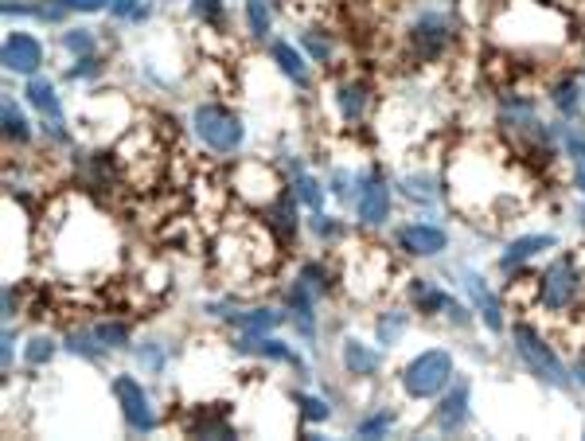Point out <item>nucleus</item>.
<instances>
[{
  "instance_id": "nucleus-1",
  "label": "nucleus",
  "mask_w": 585,
  "mask_h": 441,
  "mask_svg": "<svg viewBox=\"0 0 585 441\" xmlns=\"http://www.w3.org/2000/svg\"><path fill=\"white\" fill-rule=\"evenodd\" d=\"M500 40L507 43H527V47H546V43L566 40V20L543 4V0H515L507 12H500L496 24Z\"/></svg>"
},
{
  "instance_id": "nucleus-2",
  "label": "nucleus",
  "mask_w": 585,
  "mask_h": 441,
  "mask_svg": "<svg viewBox=\"0 0 585 441\" xmlns=\"http://www.w3.org/2000/svg\"><path fill=\"white\" fill-rule=\"evenodd\" d=\"M453 379V356L449 352H422L402 367V387L410 399H433Z\"/></svg>"
},
{
  "instance_id": "nucleus-3",
  "label": "nucleus",
  "mask_w": 585,
  "mask_h": 441,
  "mask_svg": "<svg viewBox=\"0 0 585 441\" xmlns=\"http://www.w3.org/2000/svg\"><path fill=\"white\" fill-rule=\"evenodd\" d=\"M582 285L585 274L578 270L574 258H558L539 281V305L550 313H570L578 301H582Z\"/></svg>"
},
{
  "instance_id": "nucleus-4",
  "label": "nucleus",
  "mask_w": 585,
  "mask_h": 441,
  "mask_svg": "<svg viewBox=\"0 0 585 441\" xmlns=\"http://www.w3.org/2000/svg\"><path fill=\"white\" fill-rule=\"evenodd\" d=\"M192 125L195 133H199V141L207 149H215V153H234L242 145V121L234 118L227 106H219V102L199 106L192 114Z\"/></svg>"
},
{
  "instance_id": "nucleus-5",
  "label": "nucleus",
  "mask_w": 585,
  "mask_h": 441,
  "mask_svg": "<svg viewBox=\"0 0 585 441\" xmlns=\"http://www.w3.org/2000/svg\"><path fill=\"white\" fill-rule=\"evenodd\" d=\"M515 348H519V356H523V363L539 375V379H546L550 387H566L570 383V375H566V367H562V360L550 352V344H546L543 336L531 328V324H515Z\"/></svg>"
},
{
  "instance_id": "nucleus-6",
  "label": "nucleus",
  "mask_w": 585,
  "mask_h": 441,
  "mask_svg": "<svg viewBox=\"0 0 585 441\" xmlns=\"http://www.w3.org/2000/svg\"><path fill=\"white\" fill-rule=\"evenodd\" d=\"M453 43V24L441 16V12H422L414 24H410V55L418 63H433L449 51Z\"/></svg>"
},
{
  "instance_id": "nucleus-7",
  "label": "nucleus",
  "mask_w": 585,
  "mask_h": 441,
  "mask_svg": "<svg viewBox=\"0 0 585 441\" xmlns=\"http://www.w3.org/2000/svg\"><path fill=\"white\" fill-rule=\"evenodd\" d=\"M277 176H273L266 164H238V172H234V192L242 196L246 203H254V207H270L277 203Z\"/></svg>"
},
{
  "instance_id": "nucleus-8",
  "label": "nucleus",
  "mask_w": 585,
  "mask_h": 441,
  "mask_svg": "<svg viewBox=\"0 0 585 441\" xmlns=\"http://www.w3.org/2000/svg\"><path fill=\"white\" fill-rule=\"evenodd\" d=\"M114 395H117V402H121V414H125V422H129L133 430H141V434L156 430V410L149 406V395L141 391V383H137V379H129V375H117V379H114Z\"/></svg>"
},
{
  "instance_id": "nucleus-9",
  "label": "nucleus",
  "mask_w": 585,
  "mask_h": 441,
  "mask_svg": "<svg viewBox=\"0 0 585 441\" xmlns=\"http://www.w3.org/2000/svg\"><path fill=\"white\" fill-rule=\"evenodd\" d=\"M39 63H43V43L36 36H24V32H12L4 40V67L12 75H36Z\"/></svg>"
},
{
  "instance_id": "nucleus-10",
  "label": "nucleus",
  "mask_w": 585,
  "mask_h": 441,
  "mask_svg": "<svg viewBox=\"0 0 585 441\" xmlns=\"http://www.w3.org/2000/svg\"><path fill=\"white\" fill-rule=\"evenodd\" d=\"M359 219L367 227H379L390 219V188L379 176H363V188H359Z\"/></svg>"
},
{
  "instance_id": "nucleus-11",
  "label": "nucleus",
  "mask_w": 585,
  "mask_h": 441,
  "mask_svg": "<svg viewBox=\"0 0 585 441\" xmlns=\"http://www.w3.org/2000/svg\"><path fill=\"white\" fill-rule=\"evenodd\" d=\"M398 242H402V250H410V254H418V258L441 254V250L449 246L445 231H441V227H429V223H414V227H402V231H398Z\"/></svg>"
},
{
  "instance_id": "nucleus-12",
  "label": "nucleus",
  "mask_w": 585,
  "mask_h": 441,
  "mask_svg": "<svg viewBox=\"0 0 585 441\" xmlns=\"http://www.w3.org/2000/svg\"><path fill=\"white\" fill-rule=\"evenodd\" d=\"M285 309H289L293 324H297L305 336H312V309H316V289H312L305 278H297L293 285H289V293H285Z\"/></svg>"
},
{
  "instance_id": "nucleus-13",
  "label": "nucleus",
  "mask_w": 585,
  "mask_h": 441,
  "mask_svg": "<svg viewBox=\"0 0 585 441\" xmlns=\"http://www.w3.org/2000/svg\"><path fill=\"white\" fill-rule=\"evenodd\" d=\"M468 418V387L465 383H457L445 399H441V406H437V426L445 430V434H453V430H461Z\"/></svg>"
},
{
  "instance_id": "nucleus-14",
  "label": "nucleus",
  "mask_w": 585,
  "mask_h": 441,
  "mask_svg": "<svg viewBox=\"0 0 585 441\" xmlns=\"http://www.w3.org/2000/svg\"><path fill=\"white\" fill-rule=\"evenodd\" d=\"M550 246H554V239H550V235H527V239H515L504 250V254H500V266H504V270H519L523 262L539 258V254H543V250H550Z\"/></svg>"
},
{
  "instance_id": "nucleus-15",
  "label": "nucleus",
  "mask_w": 585,
  "mask_h": 441,
  "mask_svg": "<svg viewBox=\"0 0 585 441\" xmlns=\"http://www.w3.org/2000/svg\"><path fill=\"white\" fill-rule=\"evenodd\" d=\"M410 297L418 301L422 313H441V309H445L453 321H461V309H457L441 289H433V285H426V281H414V285H410Z\"/></svg>"
},
{
  "instance_id": "nucleus-16",
  "label": "nucleus",
  "mask_w": 585,
  "mask_h": 441,
  "mask_svg": "<svg viewBox=\"0 0 585 441\" xmlns=\"http://www.w3.org/2000/svg\"><path fill=\"white\" fill-rule=\"evenodd\" d=\"M273 63H277V71H281L289 82L309 86V67H305V59L297 55V47H289V43H273Z\"/></svg>"
},
{
  "instance_id": "nucleus-17",
  "label": "nucleus",
  "mask_w": 585,
  "mask_h": 441,
  "mask_svg": "<svg viewBox=\"0 0 585 441\" xmlns=\"http://www.w3.org/2000/svg\"><path fill=\"white\" fill-rule=\"evenodd\" d=\"M344 367H348V375L371 379V375L379 371V352H371V348L359 344V340H348V344H344Z\"/></svg>"
},
{
  "instance_id": "nucleus-18",
  "label": "nucleus",
  "mask_w": 585,
  "mask_h": 441,
  "mask_svg": "<svg viewBox=\"0 0 585 441\" xmlns=\"http://www.w3.org/2000/svg\"><path fill=\"white\" fill-rule=\"evenodd\" d=\"M468 293H472V301H476V309H480L484 324H488L492 332H500V328H504V317H500V301H496V297L484 289V281L468 278Z\"/></svg>"
},
{
  "instance_id": "nucleus-19",
  "label": "nucleus",
  "mask_w": 585,
  "mask_h": 441,
  "mask_svg": "<svg viewBox=\"0 0 585 441\" xmlns=\"http://www.w3.org/2000/svg\"><path fill=\"white\" fill-rule=\"evenodd\" d=\"M336 106H340V114L348 121H359L363 118V110H367V86H363V82H344V86L336 90Z\"/></svg>"
},
{
  "instance_id": "nucleus-20",
  "label": "nucleus",
  "mask_w": 585,
  "mask_h": 441,
  "mask_svg": "<svg viewBox=\"0 0 585 441\" xmlns=\"http://www.w3.org/2000/svg\"><path fill=\"white\" fill-rule=\"evenodd\" d=\"M24 94H28V102L36 106V110L43 114V118H63V102L55 98V90H51L47 82L32 79V82H28V90H24Z\"/></svg>"
},
{
  "instance_id": "nucleus-21",
  "label": "nucleus",
  "mask_w": 585,
  "mask_h": 441,
  "mask_svg": "<svg viewBox=\"0 0 585 441\" xmlns=\"http://www.w3.org/2000/svg\"><path fill=\"white\" fill-rule=\"evenodd\" d=\"M246 28L254 40L270 36L273 28V0H246Z\"/></svg>"
},
{
  "instance_id": "nucleus-22",
  "label": "nucleus",
  "mask_w": 585,
  "mask_h": 441,
  "mask_svg": "<svg viewBox=\"0 0 585 441\" xmlns=\"http://www.w3.org/2000/svg\"><path fill=\"white\" fill-rule=\"evenodd\" d=\"M227 321L238 324L246 336H258V332H270L273 324H277V313H270V309H246V313H227Z\"/></svg>"
},
{
  "instance_id": "nucleus-23",
  "label": "nucleus",
  "mask_w": 585,
  "mask_h": 441,
  "mask_svg": "<svg viewBox=\"0 0 585 441\" xmlns=\"http://www.w3.org/2000/svg\"><path fill=\"white\" fill-rule=\"evenodd\" d=\"M554 106L566 114V118H574L578 110H582V86H578V79H562L558 86H554Z\"/></svg>"
},
{
  "instance_id": "nucleus-24",
  "label": "nucleus",
  "mask_w": 585,
  "mask_h": 441,
  "mask_svg": "<svg viewBox=\"0 0 585 441\" xmlns=\"http://www.w3.org/2000/svg\"><path fill=\"white\" fill-rule=\"evenodd\" d=\"M242 348H246V352H258V356H270V360L297 363V356H293V348H289V344H281V340H262V336L254 340V336H250V340H246Z\"/></svg>"
},
{
  "instance_id": "nucleus-25",
  "label": "nucleus",
  "mask_w": 585,
  "mask_h": 441,
  "mask_svg": "<svg viewBox=\"0 0 585 441\" xmlns=\"http://www.w3.org/2000/svg\"><path fill=\"white\" fill-rule=\"evenodd\" d=\"M90 336H94V344H102V348H121V344H129V328L117 321H106V324H98V328H90Z\"/></svg>"
},
{
  "instance_id": "nucleus-26",
  "label": "nucleus",
  "mask_w": 585,
  "mask_h": 441,
  "mask_svg": "<svg viewBox=\"0 0 585 441\" xmlns=\"http://www.w3.org/2000/svg\"><path fill=\"white\" fill-rule=\"evenodd\" d=\"M297 200L305 203L309 211H320V207H324V184H320L316 176H305V172H301V176H297Z\"/></svg>"
},
{
  "instance_id": "nucleus-27",
  "label": "nucleus",
  "mask_w": 585,
  "mask_h": 441,
  "mask_svg": "<svg viewBox=\"0 0 585 441\" xmlns=\"http://www.w3.org/2000/svg\"><path fill=\"white\" fill-rule=\"evenodd\" d=\"M566 157L574 164V184L585 192V137H578V133L566 137Z\"/></svg>"
},
{
  "instance_id": "nucleus-28",
  "label": "nucleus",
  "mask_w": 585,
  "mask_h": 441,
  "mask_svg": "<svg viewBox=\"0 0 585 441\" xmlns=\"http://www.w3.org/2000/svg\"><path fill=\"white\" fill-rule=\"evenodd\" d=\"M4 133H8L12 141H28V121H24V114H20L12 102H4Z\"/></svg>"
},
{
  "instance_id": "nucleus-29",
  "label": "nucleus",
  "mask_w": 585,
  "mask_h": 441,
  "mask_svg": "<svg viewBox=\"0 0 585 441\" xmlns=\"http://www.w3.org/2000/svg\"><path fill=\"white\" fill-rule=\"evenodd\" d=\"M305 47H309V55L316 59V63H328V59H332V40H328L320 28L305 32Z\"/></svg>"
},
{
  "instance_id": "nucleus-30",
  "label": "nucleus",
  "mask_w": 585,
  "mask_h": 441,
  "mask_svg": "<svg viewBox=\"0 0 585 441\" xmlns=\"http://www.w3.org/2000/svg\"><path fill=\"white\" fill-rule=\"evenodd\" d=\"M406 196L418 203H433L437 192H433V180L429 176H406Z\"/></svg>"
},
{
  "instance_id": "nucleus-31",
  "label": "nucleus",
  "mask_w": 585,
  "mask_h": 441,
  "mask_svg": "<svg viewBox=\"0 0 585 441\" xmlns=\"http://www.w3.org/2000/svg\"><path fill=\"white\" fill-rule=\"evenodd\" d=\"M402 328H406V317H402V313L379 317V344H394V340L402 336Z\"/></svg>"
},
{
  "instance_id": "nucleus-32",
  "label": "nucleus",
  "mask_w": 585,
  "mask_h": 441,
  "mask_svg": "<svg viewBox=\"0 0 585 441\" xmlns=\"http://www.w3.org/2000/svg\"><path fill=\"white\" fill-rule=\"evenodd\" d=\"M4 16H39V20H55L59 12H55V8H43V4H12V0H4Z\"/></svg>"
},
{
  "instance_id": "nucleus-33",
  "label": "nucleus",
  "mask_w": 585,
  "mask_h": 441,
  "mask_svg": "<svg viewBox=\"0 0 585 441\" xmlns=\"http://www.w3.org/2000/svg\"><path fill=\"white\" fill-rule=\"evenodd\" d=\"M51 356H55V344H51L47 336H36V340H28V348H24V360L32 363V367H36V363H47Z\"/></svg>"
},
{
  "instance_id": "nucleus-34",
  "label": "nucleus",
  "mask_w": 585,
  "mask_h": 441,
  "mask_svg": "<svg viewBox=\"0 0 585 441\" xmlns=\"http://www.w3.org/2000/svg\"><path fill=\"white\" fill-rule=\"evenodd\" d=\"M301 414H305V418H312V422H324V418H328V402L324 399H312V395H301Z\"/></svg>"
},
{
  "instance_id": "nucleus-35",
  "label": "nucleus",
  "mask_w": 585,
  "mask_h": 441,
  "mask_svg": "<svg viewBox=\"0 0 585 441\" xmlns=\"http://www.w3.org/2000/svg\"><path fill=\"white\" fill-rule=\"evenodd\" d=\"M63 47L75 51V55H86V51L94 47V36H90V32H67V36H63Z\"/></svg>"
},
{
  "instance_id": "nucleus-36",
  "label": "nucleus",
  "mask_w": 585,
  "mask_h": 441,
  "mask_svg": "<svg viewBox=\"0 0 585 441\" xmlns=\"http://www.w3.org/2000/svg\"><path fill=\"white\" fill-rule=\"evenodd\" d=\"M98 71H102V63L94 55H86V59H78V67L67 71V79H86V75H98Z\"/></svg>"
},
{
  "instance_id": "nucleus-37",
  "label": "nucleus",
  "mask_w": 585,
  "mask_h": 441,
  "mask_svg": "<svg viewBox=\"0 0 585 441\" xmlns=\"http://www.w3.org/2000/svg\"><path fill=\"white\" fill-rule=\"evenodd\" d=\"M390 426V414H375V418H367L363 426H359V438H371V434H383Z\"/></svg>"
},
{
  "instance_id": "nucleus-38",
  "label": "nucleus",
  "mask_w": 585,
  "mask_h": 441,
  "mask_svg": "<svg viewBox=\"0 0 585 441\" xmlns=\"http://www.w3.org/2000/svg\"><path fill=\"white\" fill-rule=\"evenodd\" d=\"M188 4H192V12H199V16H211V20L223 16V0H188Z\"/></svg>"
},
{
  "instance_id": "nucleus-39",
  "label": "nucleus",
  "mask_w": 585,
  "mask_h": 441,
  "mask_svg": "<svg viewBox=\"0 0 585 441\" xmlns=\"http://www.w3.org/2000/svg\"><path fill=\"white\" fill-rule=\"evenodd\" d=\"M63 8H75V12H98V8H106L110 0H59Z\"/></svg>"
},
{
  "instance_id": "nucleus-40",
  "label": "nucleus",
  "mask_w": 585,
  "mask_h": 441,
  "mask_svg": "<svg viewBox=\"0 0 585 441\" xmlns=\"http://www.w3.org/2000/svg\"><path fill=\"white\" fill-rule=\"evenodd\" d=\"M110 8H114V16H129V12L137 8V0H114Z\"/></svg>"
},
{
  "instance_id": "nucleus-41",
  "label": "nucleus",
  "mask_w": 585,
  "mask_h": 441,
  "mask_svg": "<svg viewBox=\"0 0 585 441\" xmlns=\"http://www.w3.org/2000/svg\"><path fill=\"white\" fill-rule=\"evenodd\" d=\"M141 360L149 363V367H160V363H164V352H156V348H145V352H141Z\"/></svg>"
},
{
  "instance_id": "nucleus-42",
  "label": "nucleus",
  "mask_w": 585,
  "mask_h": 441,
  "mask_svg": "<svg viewBox=\"0 0 585 441\" xmlns=\"http://www.w3.org/2000/svg\"><path fill=\"white\" fill-rule=\"evenodd\" d=\"M578 379H582V387H585V360L578 363Z\"/></svg>"
},
{
  "instance_id": "nucleus-43",
  "label": "nucleus",
  "mask_w": 585,
  "mask_h": 441,
  "mask_svg": "<svg viewBox=\"0 0 585 441\" xmlns=\"http://www.w3.org/2000/svg\"><path fill=\"white\" fill-rule=\"evenodd\" d=\"M582 223H585V207H582Z\"/></svg>"
}]
</instances>
